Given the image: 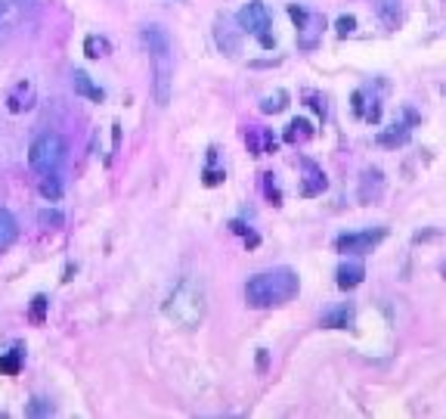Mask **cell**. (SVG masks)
<instances>
[{
  "mask_svg": "<svg viewBox=\"0 0 446 419\" xmlns=\"http://www.w3.org/2000/svg\"><path fill=\"white\" fill-rule=\"evenodd\" d=\"M140 38H142V44H146L149 57H155V53H171V38H167L164 28L146 25V28L140 32Z\"/></svg>",
  "mask_w": 446,
  "mask_h": 419,
  "instance_id": "11",
  "label": "cell"
},
{
  "mask_svg": "<svg viewBox=\"0 0 446 419\" xmlns=\"http://www.w3.org/2000/svg\"><path fill=\"white\" fill-rule=\"evenodd\" d=\"M285 106H288V94H285V90H276V94H270V96L260 100V112H266V115L282 112Z\"/></svg>",
  "mask_w": 446,
  "mask_h": 419,
  "instance_id": "20",
  "label": "cell"
},
{
  "mask_svg": "<svg viewBox=\"0 0 446 419\" xmlns=\"http://www.w3.org/2000/svg\"><path fill=\"white\" fill-rule=\"evenodd\" d=\"M334 276H338V280H334V283H338V289H344V292H347V289H357L359 283L365 280V267L359 261H347V264H341Z\"/></svg>",
  "mask_w": 446,
  "mask_h": 419,
  "instance_id": "12",
  "label": "cell"
},
{
  "mask_svg": "<svg viewBox=\"0 0 446 419\" xmlns=\"http://www.w3.org/2000/svg\"><path fill=\"white\" fill-rule=\"evenodd\" d=\"M229 230H233V233H239V236H245V243L251 245V249L260 243V239H257V233H251L245 224H242V221H229Z\"/></svg>",
  "mask_w": 446,
  "mask_h": 419,
  "instance_id": "26",
  "label": "cell"
},
{
  "mask_svg": "<svg viewBox=\"0 0 446 419\" xmlns=\"http://www.w3.org/2000/svg\"><path fill=\"white\" fill-rule=\"evenodd\" d=\"M155 103L167 106L171 103V81H173V53H155Z\"/></svg>",
  "mask_w": 446,
  "mask_h": 419,
  "instance_id": "6",
  "label": "cell"
},
{
  "mask_svg": "<svg viewBox=\"0 0 446 419\" xmlns=\"http://www.w3.org/2000/svg\"><path fill=\"white\" fill-rule=\"evenodd\" d=\"M47 307H50L47 295H34V298H31V307H28L31 323H43V320H47Z\"/></svg>",
  "mask_w": 446,
  "mask_h": 419,
  "instance_id": "22",
  "label": "cell"
},
{
  "mask_svg": "<svg viewBox=\"0 0 446 419\" xmlns=\"http://www.w3.org/2000/svg\"><path fill=\"white\" fill-rule=\"evenodd\" d=\"M34 13V0H0V25L12 28Z\"/></svg>",
  "mask_w": 446,
  "mask_h": 419,
  "instance_id": "7",
  "label": "cell"
},
{
  "mask_svg": "<svg viewBox=\"0 0 446 419\" xmlns=\"http://www.w3.org/2000/svg\"><path fill=\"white\" fill-rule=\"evenodd\" d=\"M62 159H65V140H62L59 134H53V131L37 134L34 143H31V150H28V165L31 168L41 171V174H47V171L59 168Z\"/></svg>",
  "mask_w": 446,
  "mask_h": 419,
  "instance_id": "3",
  "label": "cell"
},
{
  "mask_svg": "<svg viewBox=\"0 0 446 419\" xmlns=\"http://www.w3.org/2000/svg\"><path fill=\"white\" fill-rule=\"evenodd\" d=\"M16 236H19V224H16V218H12L6 208H0V252H6L12 243H16Z\"/></svg>",
  "mask_w": 446,
  "mask_h": 419,
  "instance_id": "14",
  "label": "cell"
},
{
  "mask_svg": "<svg viewBox=\"0 0 446 419\" xmlns=\"http://www.w3.org/2000/svg\"><path fill=\"white\" fill-rule=\"evenodd\" d=\"M72 88H74V94H78V96H87V100H93V103H103L105 100V94L96 88V84H93V78L87 75V72H81V69L72 75Z\"/></svg>",
  "mask_w": 446,
  "mask_h": 419,
  "instance_id": "13",
  "label": "cell"
},
{
  "mask_svg": "<svg viewBox=\"0 0 446 419\" xmlns=\"http://www.w3.org/2000/svg\"><path fill=\"white\" fill-rule=\"evenodd\" d=\"M31 106H34V84L19 81L16 88L6 94V109H10V112H28Z\"/></svg>",
  "mask_w": 446,
  "mask_h": 419,
  "instance_id": "9",
  "label": "cell"
},
{
  "mask_svg": "<svg viewBox=\"0 0 446 419\" xmlns=\"http://www.w3.org/2000/svg\"><path fill=\"white\" fill-rule=\"evenodd\" d=\"M204 307H208V301H204L202 280L183 276V280L173 286V292L167 295L161 311H164L167 320H173V323L183 326V329H195V326L204 320Z\"/></svg>",
  "mask_w": 446,
  "mask_h": 419,
  "instance_id": "2",
  "label": "cell"
},
{
  "mask_svg": "<svg viewBox=\"0 0 446 419\" xmlns=\"http://www.w3.org/2000/svg\"><path fill=\"white\" fill-rule=\"evenodd\" d=\"M384 193V177L378 168H369L363 171V181H359V202L363 205H372V202H378Z\"/></svg>",
  "mask_w": 446,
  "mask_h": 419,
  "instance_id": "8",
  "label": "cell"
},
{
  "mask_svg": "<svg viewBox=\"0 0 446 419\" xmlns=\"http://www.w3.org/2000/svg\"><path fill=\"white\" fill-rule=\"evenodd\" d=\"M47 413H53V407L47 404V400H41V398H34L28 404V416H47Z\"/></svg>",
  "mask_w": 446,
  "mask_h": 419,
  "instance_id": "28",
  "label": "cell"
},
{
  "mask_svg": "<svg viewBox=\"0 0 446 419\" xmlns=\"http://www.w3.org/2000/svg\"><path fill=\"white\" fill-rule=\"evenodd\" d=\"M412 125H415V112L406 109V121H403V125H394L390 131L378 134V146H403L409 137H412Z\"/></svg>",
  "mask_w": 446,
  "mask_h": 419,
  "instance_id": "10",
  "label": "cell"
},
{
  "mask_svg": "<svg viewBox=\"0 0 446 419\" xmlns=\"http://www.w3.org/2000/svg\"><path fill=\"white\" fill-rule=\"evenodd\" d=\"M313 137V125L307 119H295L285 127V143H304V140Z\"/></svg>",
  "mask_w": 446,
  "mask_h": 419,
  "instance_id": "18",
  "label": "cell"
},
{
  "mask_svg": "<svg viewBox=\"0 0 446 419\" xmlns=\"http://www.w3.org/2000/svg\"><path fill=\"white\" fill-rule=\"evenodd\" d=\"M214 156H217V150H208V168H204V187H217V183H223V171H217L214 168Z\"/></svg>",
  "mask_w": 446,
  "mask_h": 419,
  "instance_id": "25",
  "label": "cell"
},
{
  "mask_svg": "<svg viewBox=\"0 0 446 419\" xmlns=\"http://www.w3.org/2000/svg\"><path fill=\"white\" fill-rule=\"evenodd\" d=\"M214 34H217V47H220L226 57H235V53H239V34H235L223 19L217 22V32Z\"/></svg>",
  "mask_w": 446,
  "mask_h": 419,
  "instance_id": "15",
  "label": "cell"
},
{
  "mask_svg": "<svg viewBox=\"0 0 446 419\" xmlns=\"http://www.w3.org/2000/svg\"><path fill=\"white\" fill-rule=\"evenodd\" d=\"M304 171H307V181H304V196H316L326 190V174H322L319 168H316L313 162H304Z\"/></svg>",
  "mask_w": 446,
  "mask_h": 419,
  "instance_id": "16",
  "label": "cell"
},
{
  "mask_svg": "<svg viewBox=\"0 0 446 419\" xmlns=\"http://www.w3.org/2000/svg\"><path fill=\"white\" fill-rule=\"evenodd\" d=\"M0 41H3V25H0Z\"/></svg>",
  "mask_w": 446,
  "mask_h": 419,
  "instance_id": "29",
  "label": "cell"
},
{
  "mask_svg": "<svg viewBox=\"0 0 446 419\" xmlns=\"http://www.w3.org/2000/svg\"><path fill=\"white\" fill-rule=\"evenodd\" d=\"M37 190H41V196L43 199H50V202L62 199V181L56 177V171H47V174L41 177V183H37Z\"/></svg>",
  "mask_w": 446,
  "mask_h": 419,
  "instance_id": "19",
  "label": "cell"
},
{
  "mask_svg": "<svg viewBox=\"0 0 446 419\" xmlns=\"http://www.w3.org/2000/svg\"><path fill=\"white\" fill-rule=\"evenodd\" d=\"M37 224H41V227H50V230H56V227L65 224V214L56 212V208H43V212H37Z\"/></svg>",
  "mask_w": 446,
  "mask_h": 419,
  "instance_id": "24",
  "label": "cell"
},
{
  "mask_svg": "<svg viewBox=\"0 0 446 419\" xmlns=\"http://www.w3.org/2000/svg\"><path fill=\"white\" fill-rule=\"evenodd\" d=\"M353 323V307H338V311H328L326 317L319 320V326H326V329H347V326Z\"/></svg>",
  "mask_w": 446,
  "mask_h": 419,
  "instance_id": "17",
  "label": "cell"
},
{
  "mask_svg": "<svg viewBox=\"0 0 446 419\" xmlns=\"http://www.w3.org/2000/svg\"><path fill=\"white\" fill-rule=\"evenodd\" d=\"M443 276H446V264H443Z\"/></svg>",
  "mask_w": 446,
  "mask_h": 419,
  "instance_id": "30",
  "label": "cell"
},
{
  "mask_svg": "<svg viewBox=\"0 0 446 419\" xmlns=\"http://www.w3.org/2000/svg\"><path fill=\"white\" fill-rule=\"evenodd\" d=\"M301 289V280L291 267H273L264 274H254L245 283V301L248 307H273L291 301Z\"/></svg>",
  "mask_w": 446,
  "mask_h": 419,
  "instance_id": "1",
  "label": "cell"
},
{
  "mask_svg": "<svg viewBox=\"0 0 446 419\" xmlns=\"http://www.w3.org/2000/svg\"><path fill=\"white\" fill-rule=\"evenodd\" d=\"M235 22H239L242 32L257 34L260 47H266V50H273V47H276L273 34L266 32V28H270V13H266L264 0H251L248 7H242V10H239V16H235Z\"/></svg>",
  "mask_w": 446,
  "mask_h": 419,
  "instance_id": "4",
  "label": "cell"
},
{
  "mask_svg": "<svg viewBox=\"0 0 446 419\" xmlns=\"http://www.w3.org/2000/svg\"><path fill=\"white\" fill-rule=\"evenodd\" d=\"M387 236V230L384 227H378V230H359V233H344V236L334 239V249L338 252H353V255H365V252H372L381 239Z\"/></svg>",
  "mask_w": 446,
  "mask_h": 419,
  "instance_id": "5",
  "label": "cell"
},
{
  "mask_svg": "<svg viewBox=\"0 0 446 419\" xmlns=\"http://www.w3.org/2000/svg\"><path fill=\"white\" fill-rule=\"evenodd\" d=\"M334 28H338L341 38H347V34L357 32V19H353V16H341V19L334 22Z\"/></svg>",
  "mask_w": 446,
  "mask_h": 419,
  "instance_id": "27",
  "label": "cell"
},
{
  "mask_svg": "<svg viewBox=\"0 0 446 419\" xmlns=\"http://www.w3.org/2000/svg\"><path fill=\"white\" fill-rule=\"evenodd\" d=\"M84 53L90 59H99V57H109L111 53V44L105 38H96V34H90V38L84 41Z\"/></svg>",
  "mask_w": 446,
  "mask_h": 419,
  "instance_id": "21",
  "label": "cell"
},
{
  "mask_svg": "<svg viewBox=\"0 0 446 419\" xmlns=\"http://www.w3.org/2000/svg\"><path fill=\"white\" fill-rule=\"evenodd\" d=\"M19 369H22V351H19V348H12L10 354H3V357H0V373H6V376H16Z\"/></svg>",
  "mask_w": 446,
  "mask_h": 419,
  "instance_id": "23",
  "label": "cell"
}]
</instances>
